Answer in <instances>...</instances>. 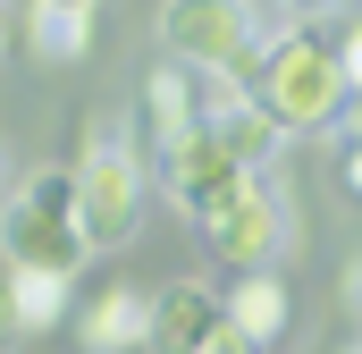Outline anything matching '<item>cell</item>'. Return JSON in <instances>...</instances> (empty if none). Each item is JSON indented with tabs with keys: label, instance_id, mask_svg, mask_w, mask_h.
<instances>
[{
	"label": "cell",
	"instance_id": "1",
	"mask_svg": "<svg viewBox=\"0 0 362 354\" xmlns=\"http://www.w3.org/2000/svg\"><path fill=\"white\" fill-rule=\"evenodd\" d=\"M245 85H253V101L270 110L286 135H320V127H337L354 76H346V59H337L329 34H295V25H286V34H270V42L253 51Z\"/></svg>",
	"mask_w": 362,
	"mask_h": 354
},
{
	"label": "cell",
	"instance_id": "2",
	"mask_svg": "<svg viewBox=\"0 0 362 354\" xmlns=\"http://www.w3.org/2000/svg\"><path fill=\"white\" fill-rule=\"evenodd\" d=\"M194 228H202V245H211L219 270H278V253L295 245V211H286V194L270 185V169H253L245 185H228L211 211H194Z\"/></svg>",
	"mask_w": 362,
	"mask_h": 354
},
{
	"label": "cell",
	"instance_id": "3",
	"mask_svg": "<svg viewBox=\"0 0 362 354\" xmlns=\"http://www.w3.org/2000/svg\"><path fill=\"white\" fill-rule=\"evenodd\" d=\"M160 51L194 76H245L262 51L253 0H160Z\"/></svg>",
	"mask_w": 362,
	"mask_h": 354
},
{
	"label": "cell",
	"instance_id": "4",
	"mask_svg": "<svg viewBox=\"0 0 362 354\" xmlns=\"http://www.w3.org/2000/svg\"><path fill=\"white\" fill-rule=\"evenodd\" d=\"M76 219H85L93 253L135 245V228H144V161H135V144L110 135V144H93L76 161Z\"/></svg>",
	"mask_w": 362,
	"mask_h": 354
},
{
	"label": "cell",
	"instance_id": "5",
	"mask_svg": "<svg viewBox=\"0 0 362 354\" xmlns=\"http://www.w3.org/2000/svg\"><path fill=\"white\" fill-rule=\"evenodd\" d=\"M0 262H8V270H59V278H76V270L93 262L85 219H76V211H42V202L8 194V202H0Z\"/></svg>",
	"mask_w": 362,
	"mask_h": 354
},
{
	"label": "cell",
	"instance_id": "6",
	"mask_svg": "<svg viewBox=\"0 0 362 354\" xmlns=\"http://www.w3.org/2000/svg\"><path fill=\"white\" fill-rule=\"evenodd\" d=\"M228 338V295L202 287V278H177L152 295V346L144 354H211Z\"/></svg>",
	"mask_w": 362,
	"mask_h": 354
},
{
	"label": "cell",
	"instance_id": "7",
	"mask_svg": "<svg viewBox=\"0 0 362 354\" xmlns=\"http://www.w3.org/2000/svg\"><path fill=\"white\" fill-rule=\"evenodd\" d=\"M160 177H169L177 211L194 219V211H211V202H219L228 185H245L253 169H245V161H236V152H228V144H219L211 127H194L185 144H169V152H160Z\"/></svg>",
	"mask_w": 362,
	"mask_h": 354
},
{
	"label": "cell",
	"instance_id": "8",
	"mask_svg": "<svg viewBox=\"0 0 362 354\" xmlns=\"http://www.w3.org/2000/svg\"><path fill=\"white\" fill-rule=\"evenodd\" d=\"M76 346L85 354H144L152 346V295L127 287V278L93 287L85 304H76Z\"/></svg>",
	"mask_w": 362,
	"mask_h": 354
},
{
	"label": "cell",
	"instance_id": "9",
	"mask_svg": "<svg viewBox=\"0 0 362 354\" xmlns=\"http://www.w3.org/2000/svg\"><path fill=\"white\" fill-rule=\"evenodd\" d=\"M228 329H236L245 346H262V354L295 329V295H286L278 270H236V278H228Z\"/></svg>",
	"mask_w": 362,
	"mask_h": 354
},
{
	"label": "cell",
	"instance_id": "10",
	"mask_svg": "<svg viewBox=\"0 0 362 354\" xmlns=\"http://www.w3.org/2000/svg\"><path fill=\"white\" fill-rule=\"evenodd\" d=\"M25 51L42 68H76L93 51V8H51V0H25Z\"/></svg>",
	"mask_w": 362,
	"mask_h": 354
},
{
	"label": "cell",
	"instance_id": "11",
	"mask_svg": "<svg viewBox=\"0 0 362 354\" xmlns=\"http://www.w3.org/2000/svg\"><path fill=\"white\" fill-rule=\"evenodd\" d=\"M144 118H152V144L169 152L202 127V101H194V68H152L144 76Z\"/></svg>",
	"mask_w": 362,
	"mask_h": 354
},
{
	"label": "cell",
	"instance_id": "12",
	"mask_svg": "<svg viewBox=\"0 0 362 354\" xmlns=\"http://www.w3.org/2000/svg\"><path fill=\"white\" fill-rule=\"evenodd\" d=\"M8 287H17V329L25 338L76 321V278H59V270H8Z\"/></svg>",
	"mask_w": 362,
	"mask_h": 354
},
{
	"label": "cell",
	"instance_id": "13",
	"mask_svg": "<svg viewBox=\"0 0 362 354\" xmlns=\"http://www.w3.org/2000/svg\"><path fill=\"white\" fill-rule=\"evenodd\" d=\"M17 194H25V202H42V211H76V169H34Z\"/></svg>",
	"mask_w": 362,
	"mask_h": 354
},
{
	"label": "cell",
	"instance_id": "14",
	"mask_svg": "<svg viewBox=\"0 0 362 354\" xmlns=\"http://www.w3.org/2000/svg\"><path fill=\"white\" fill-rule=\"evenodd\" d=\"M25 329H17V287H8V262H0V354L17 346Z\"/></svg>",
	"mask_w": 362,
	"mask_h": 354
},
{
	"label": "cell",
	"instance_id": "15",
	"mask_svg": "<svg viewBox=\"0 0 362 354\" xmlns=\"http://www.w3.org/2000/svg\"><path fill=\"white\" fill-rule=\"evenodd\" d=\"M337 185L362 202V144H346V152H337Z\"/></svg>",
	"mask_w": 362,
	"mask_h": 354
},
{
	"label": "cell",
	"instance_id": "16",
	"mask_svg": "<svg viewBox=\"0 0 362 354\" xmlns=\"http://www.w3.org/2000/svg\"><path fill=\"white\" fill-rule=\"evenodd\" d=\"M337 59H346V76L362 85V25H346V34H337Z\"/></svg>",
	"mask_w": 362,
	"mask_h": 354
},
{
	"label": "cell",
	"instance_id": "17",
	"mask_svg": "<svg viewBox=\"0 0 362 354\" xmlns=\"http://www.w3.org/2000/svg\"><path fill=\"white\" fill-rule=\"evenodd\" d=\"M337 127H346V144H362V85L346 93V110H337Z\"/></svg>",
	"mask_w": 362,
	"mask_h": 354
},
{
	"label": "cell",
	"instance_id": "18",
	"mask_svg": "<svg viewBox=\"0 0 362 354\" xmlns=\"http://www.w3.org/2000/svg\"><path fill=\"white\" fill-rule=\"evenodd\" d=\"M337 295H346V312H362V253L346 262V278H337Z\"/></svg>",
	"mask_w": 362,
	"mask_h": 354
},
{
	"label": "cell",
	"instance_id": "19",
	"mask_svg": "<svg viewBox=\"0 0 362 354\" xmlns=\"http://www.w3.org/2000/svg\"><path fill=\"white\" fill-rule=\"evenodd\" d=\"M286 8H303V17H337L346 0H286Z\"/></svg>",
	"mask_w": 362,
	"mask_h": 354
},
{
	"label": "cell",
	"instance_id": "20",
	"mask_svg": "<svg viewBox=\"0 0 362 354\" xmlns=\"http://www.w3.org/2000/svg\"><path fill=\"white\" fill-rule=\"evenodd\" d=\"M211 354H262V346H245V338H236V329H228V338H219V346Z\"/></svg>",
	"mask_w": 362,
	"mask_h": 354
},
{
	"label": "cell",
	"instance_id": "21",
	"mask_svg": "<svg viewBox=\"0 0 362 354\" xmlns=\"http://www.w3.org/2000/svg\"><path fill=\"white\" fill-rule=\"evenodd\" d=\"M8 34H17V8H8V0H0V51H8Z\"/></svg>",
	"mask_w": 362,
	"mask_h": 354
},
{
	"label": "cell",
	"instance_id": "22",
	"mask_svg": "<svg viewBox=\"0 0 362 354\" xmlns=\"http://www.w3.org/2000/svg\"><path fill=\"white\" fill-rule=\"evenodd\" d=\"M51 8H93V17H101V0H51Z\"/></svg>",
	"mask_w": 362,
	"mask_h": 354
},
{
	"label": "cell",
	"instance_id": "23",
	"mask_svg": "<svg viewBox=\"0 0 362 354\" xmlns=\"http://www.w3.org/2000/svg\"><path fill=\"white\" fill-rule=\"evenodd\" d=\"M346 354H362V338H354V346H346Z\"/></svg>",
	"mask_w": 362,
	"mask_h": 354
}]
</instances>
